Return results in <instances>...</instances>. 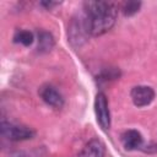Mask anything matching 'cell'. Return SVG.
I'll list each match as a JSON object with an SVG mask.
<instances>
[{"mask_svg":"<svg viewBox=\"0 0 157 157\" xmlns=\"http://www.w3.org/2000/svg\"><path fill=\"white\" fill-rule=\"evenodd\" d=\"M86 25L88 33L97 37L108 32L117 20V6L107 1H87L85 2Z\"/></svg>","mask_w":157,"mask_h":157,"instance_id":"1","label":"cell"},{"mask_svg":"<svg viewBox=\"0 0 157 157\" xmlns=\"http://www.w3.org/2000/svg\"><path fill=\"white\" fill-rule=\"evenodd\" d=\"M34 134V130L28 126L1 121V135L11 141H25L32 139Z\"/></svg>","mask_w":157,"mask_h":157,"instance_id":"2","label":"cell"},{"mask_svg":"<svg viewBox=\"0 0 157 157\" xmlns=\"http://www.w3.org/2000/svg\"><path fill=\"white\" fill-rule=\"evenodd\" d=\"M94 113L99 126L103 130H108L110 128V112L107 97L103 92H98L94 98Z\"/></svg>","mask_w":157,"mask_h":157,"instance_id":"3","label":"cell"},{"mask_svg":"<svg viewBox=\"0 0 157 157\" xmlns=\"http://www.w3.org/2000/svg\"><path fill=\"white\" fill-rule=\"evenodd\" d=\"M130 97L136 107H146L153 101L155 91L150 86H135L130 92Z\"/></svg>","mask_w":157,"mask_h":157,"instance_id":"4","label":"cell"},{"mask_svg":"<svg viewBox=\"0 0 157 157\" xmlns=\"http://www.w3.org/2000/svg\"><path fill=\"white\" fill-rule=\"evenodd\" d=\"M39 96L48 105L53 108H61L64 105V98L54 86L50 85L42 86L39 88Z\"/></svg>","mask_w":157,"mask_h":157,"instance_id":"5","label":"cell"},{"mask_svg":"<svg viewBox=\"0 0 157 157\" xmlns=\"http://www.w3.org/2000/svg\"><path fill=\"white\" fill-rule=\"evenodd\" d=\"M105 146L99 139L90 140L80 151L78 157H104Z\"/></svg>","mask_w":157,"mask_h":157,"instance_id":"6","label":"cell"},{"mask_svg":"<svg viewBox=\"0 0 157 157\" xmlns=\"http://www.w3.org/2000/svg\"><path fill=\"white\" fill-rule=\"evenodd\" d=\"M121 142H123V146L129 151L139 148L142 145V135L134 129L126 130L121 135Z\"/></svg>","mask_w":157,"mask_h":157,"instance_id":"7","label":"cell"},{"mask_svg":"<svg viewBox=\"0 0 157 157\" xmlns=\"http://www.w3.org/2000/svg\"><path fill=\"white\" fill-rule=\"evenodd\" d=\"M54 47V38L49 32L40 31L38 33V50L40 53H48Z\"/></svg>","mask_w":157,"mask_h":157,"instance_id":"8","label":"cell"},{"mask_svg":"<svg viewBox=\"0 0 157 157\" xmlns=\"http://www.w3.org/2000/svg\"><path fill=\"white\" fill-rule=\"evenodd\" d=\"M13 40L16 43H21L22 45H31L34 40V37H33V33L29 32V31H17L15 37H13Z\"/></svg>","mask_w":157,"mask_h":157,"instance_id":"9","label":"cell"},{"mask_svg":"<svg viewBox=\"0 0 157 157\" xmlns=\"http://www.w3.org/2000/svg\"><path fill=\"white\" fill-rule=\"evenodd\" d=\"M141 2L140 1H126L121 6V11L125 16H132L140 10Z\"/></svg>","mask_w":157,"mask_h":157,"instance_id":"10","label":"cell"},{"mask_svg":"<svg viewBox=\"0 0 157 157\" xmlns=\"http://www.w3.org/2000/svg\"><path fill=\"white\" fill-rule=\"evenodd\" d=\"M59 4H60V2H55V1H42V2H40V5L44 6V7L48 9V10H50L52 7H54V6L59 5Z\"/></svg>","mask_w":157,"mask_h":157,"instance_id":"11","label":"cell"}]
</instances>
